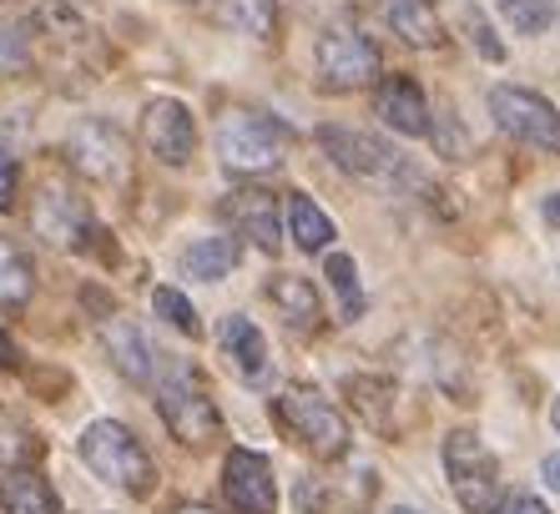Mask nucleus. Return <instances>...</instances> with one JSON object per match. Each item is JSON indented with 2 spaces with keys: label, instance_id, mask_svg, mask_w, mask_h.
I'll list each match as a JSON object with an SVG mask.
<instances>
[{
  "label": "nucleus",
  "instance_id": "f8f14e48",
  "mask_svg": "<svg viewBox=\"0 0 560 514\" xmlns=\"http://www.w3.org/2000/svg\"><path fill=\"white\" fill-rule=\"evenodd\" d=\"M222 500L233 514H278V479L268 454L228 449L222 459Z\"/></svg>",
  "mask_w": 560,
  "mask_h": 514
},
{
  "label": "nucleus",
  "instance_id": "4be33fe9",
  "mask_svg": "<svg viewBox=\"0 0 560 514\" xmlns=\"http://www.w3.org/2000/svg\"><path fill=\"white\" fill-rule=\"evenodd\" d=\"M324 278H328V288H334V303H339V323H359L369 313V293H364V283H359V262H353L349 253H328V262H324Z\"/></svg>",
  "mask_w": 560,
  "mask_h": 514
},
{
  "label": "nucleus",
  "instance_id": "39448f33",
  "mask_svg": "<svg viewBox=\"0 0 560 514\" xmlns=\"http://www.w3.org/2000/svg\"><path fill=\"white\" fill-rule=\"evenodd\" d=\"M440 459H444V479H450V489H455V500L465 504L469 514L495 510L500 459H495V449L475 434V429H450V434H444Z\"/></svg>",
  "mask_w": 560,
  "mask_h": 514
},
{
  "label": "nucleus",
  "instance_id": "5701e85b",
  "mask_svg": "<svg viewBox=\"0 0 560 514\" xmlns=\"http://www.w3.org/2000/svg\"><path fill=\"white\" fill-rule=\"evenodd\" d=\"M218 21L237 36L268 40L278 26V0H218Z\"/></svg>",
  "mask_w": 560,
  "mask_h": 514
},
{
  "label": "nucleus",
  "instance_id": "1a4fd4ad",
  "mask_svg": "<svg viewBox=\"0 0 560 514\" xmlns=\"http://www.w3.org/2000/svg\"><path fill=\"white\" fill-rule=\"evenodd\" d=\"M66 162H71L86 182L117 187V182H127V172H131V142L117 121L86 116V121H77L71 137H66Z\"/></svg>",
  "mask_w": 560,
  "mask_h": 514
},
{
  "label": "nucleus",
  "instance_id": "2f4dec72",
  "mask_svg": "<svg viewBox=\"0 0 560 514\" xmlns=\"http://www.w3.org/2000/svg\"><path fill=\"white\" fill-rule=\"evenodd\" d=\"M15 182H21V167H15V156L0 147V212L15 207Z\"/></svg>",
  "mask_w": 560,
  "mask_h": 514
},
{
  "label": "nucleus",
  "instance_id": "bb28decb",
  "mask_svg": "<svg viewBox=\"0 0 560 514\" xmlns=\"http://www.w3.org/2000/svg\"><path fill=\"white\" fill-rule=\"evenodd\" d=\"M152 308H156V318L162 323H172L177 334H187V338H202V318H197V308L187 303V293H177V288H152Z\"/></svg>",
  "mask_w": 560,
  "mask_h": 514
},
{
  "label": "nucleus",
  "instance_id": "f704fd0d",
  "mask_svg": "<svg viewBox=\"0 0 560 514\" xmlns=\"http://www.w3.org/2000/svg\"><path fill=\"white\" fill-rule=\"evenodd\" d=\"M540 479H546V484H550V489H556V494H560V449L540 459Z\"/></svg>",
  "mask_w": 560,
  "mask_h": 514
},
{
  "label": "nucleus",
  "instance_id": "20e7f679",
  "mask_svg": "<svg viewBox=\"0 0 560 514\" xmlns=\"http://www.w3.org/2000/svg\"><path fill=\"white\" fill-rule=\"evenodd\" d=\"M273 419L283 424V434L288 439H299L303 449L313 454V459H324V464H334V459H343L349 454V419L339 413V404L328 399L324 388H313V384H293V388H283L273 399Z\"/></svg>",
  "mask_w": 560,
  "mask_h": 514
},
{
  "label": "nucleus",
  "instance_id": "f03ea898",
  "mask_svg": "<svg viewBox=\"0 0 560 514\" xmlns=\"http://www.w3.org/2000/svg\"><path fill=\"white\" fill-rule=\"evenodd\" d=\"M77 454L102 484L121 489L131 500H152L156 464H152V454H147V444L131 434L127 424H117V419H92L77 439Z\"/></svg>",
  "mask_w": 560,
  "mask_h": 514
},
{
  "label": "nucleus",
  "instance_id": "c756f323",
  "mask_svg": "<svg viewBox=\"0 0 560 514\" xmlns=\"http://www.w3.org/2000/svg\"><path fill=\"white\" fill-rule=\"evenodd\" d=\"M31 66V31L21 21H0V77H15Z\"/></svg>",
  "mask_w": 560,
  "mask_h": 514
},
{
  "label": "nucleus",
  "instance_id": "c85d7f7f",
  "mask_svg": "<svg viewBox=\"0 0 560 514\" xmlns=\"http://www.w3.org/2000/svg\"><path fill=\"white\" fill-rule=\"evenodd\" d=\"M510 31L521 36H546L550 31V0H495Z\"/></svg>",
  "mask_w": 560,
  "mask_h": 514
},
{
  "label": "nucleus",
  "instance_id": "9d476101",
  "mask_svg": "<svg viewBox=\"0 0 560 514\" xmlns=\"http://www.w3.org/2000/svg\"><path fill=\"white\" fill-rule=\"evenodd\" d=\"M31 227H36L51 247H61V253H86V247L96 243V232H102L92 218V207H86V197L61 187V182H46L36 192Z\"/></svg>",
  "mask_w": 560,
  "mask_h": 514
},
{
  "label": "nucleus",
  "instance_id": "b1692460",
  "mask_svg": "<svg viewBox=\"0 0 560 514\" xmlns=\"http://www.w3.org/2000/svg\"><path fill=\"white\" fill-rule=\"evenodd\" d=\"M31 288H36V268H31V257L21 253L11 237H0V308H26Z\"/></svg>",
  "mask_w": 560,
  "mask_h": 514
},
{
  "label": "nucleus",
  "instance_id": "e433bc0d",
  "mask_svg": "<svg viewBox=\"0 0 560 514\" xmlns=\"http://www.w3.org/2000/svg\"><path fill=\"white\" fill-rule=\"evenodd\" d=\"M172 514H212V510H202V504H183V510H172Z\"/></svg>",
  "mask_w": 560,
  "mask_h": 514
},
{
  "label": "nucleus",
  "instance_id": "393cba45",
  "mask_svg": "<svg viewBox=\"0 0 560 514\" xmlns=\"http://www.w3.org/2000/svg\"><path fill=\"white\" fill-rule=\"evenodd\" d=\"M349 399H353V409H359L369 424L378 429V434L394 439V413H389L394 388L384 384V378H374V373H353V378H349Z\"/></svg>",
  "mask_w": 560,
  "mask_h": 514
},
{
  "label": "nucleus",
  "instance_id": "dca6fc26",
  "mask_svg": "<svg viewBox=\"0 0 560 514\" xmlns=\"http://www.w3.org/2000/svg\"><path fill=\"white\" fill-rule=\"evenodd\" d=\"M218 348H222V359L237 369V378H248V384H262L268 369H273L268 338H262V328L248 313H228V318L218 323Z\"/></svg>",
  "mask_w": 560,
  "mask_h": 514
},
{
  "label": "nucleus",
  "instance_id": "ddd939ff",
  "mask_svg": "<svg viewBox=\"0 0 560 514\" xmlns=\"http://www.w3.org/2000/svg\"><path fill=\"white\" fill-rule=\"evenodd\" d=\"M222 222L233 232H243L258 253L273 257L283 247V218H278V202L273 192H262V187H233V192L222 197Z\"/></svg>",
  "mask_w": 560,
  "mask_h": 514
},
{
  "label": "nucleus",
  "instance_id": "cd10ccee",
  "mask_svg": "<svg viewBox=\"0 0 560 514\" xmlns=\"http://www.w3.org/2000/svg\"><path fill=\"white\" fill-rule=\"evenodd\" d=\"M459 26H465V40L485 61H505V40L495 36V26H490V15L480 5H459Z\"/></svg>",
  "mask_w": 560,
  "mask_h": 514
},
{
  "label": "nucleus",
  "instance_id": "4468645a",
  "mask_svg": "<svg viewBox=\"0 0 560 514\" xmlns=\"http://www.w3.org/2000/svg\"><path fill=\"white\" fill-rule=\"evenodd\" d=\"M96 328H102L106 359L117 363V369L127 373L131 384H152L156 369H162V353L152 348V338H147L142 328H137V323H131L127 313H117V308L96 313Z\"/></svg>",
  "mask_w": 560,
  "mask_h": 514
},
{
  "label": "nucleus",
  "instance_id": "7ed1b4c3",
  "mask_svg": "<svg viewBox=\"0 0 560 514\" xmlns=\"http://www.w3.org/2000/svg\"><path fill=\"white\" fill-rule=\"evenodd\" d=\"M152 384H156V413L172 429V439L202 449V444H212L222 434V413L192 363H162Z\"/></svg>",
  "mask_w": 560,
  "mask_h": 514
},
{
  "label": "nucleus",
  "instance_id": "58836bf2",
  "mask_svg": "<svg viewBox=\"0 0 560 514\" xmlns=\"http://www.w3.org/2000/svg\"><path fill=\"white\" fill-rule=\"evenodd\" d=\"M389 514H419V510H405V504H399V510H389Z\"/></svg>",
  "mask_w": 560,
  "mask_h": 514
},
{
  "label": "nucleus",
  "instance_id": "72a5a7b5",
  "mask_svg": "<svg viewBox=\"0 0 560 514\" xmlns=\"http://www.w3.org/2000/svg\"><path fill=\"white\" fill-rule=\"evenodd\" d=\"M540 222H546L550 232H560V192H546V197H540Z\"/></svg>",
  "mask_w": 560,
  "mask_h": 514
},
{
  "label": "nucleus",
  "instance_id": "c9c22d12",
  "mask_svg": "<svg viewBox=\"0 0 560 514\" xmlns=\"http://www.w3.org/2000/svg\"><path fill=\"white\" fill-rule=\"evenodd\" d=\"M11 359H15V343H11L5 334H0V363H11Z\"/></svg>",
  "mask_w": 560,
  "mask_h": 514
},
{
  "label": "nucleus",
  "instance_id": "473e14b6",
  "mask_svg": "<svg viewBox=\"0 0 560 514\" xmlns=\"http://www.w3.org/2000/svg\"><path fill=\"white\" fill-rule=\"evenodd\" d=\"M490 514H550V510H546V500H535L530 489H515V494H505Z\"/></svg>",
  "mask_w": 560,
  "mask_h": 514
},
{
  "label": "nucleus",
  "instance_id": "4c0bfd02",
  "mask_svg": "<svg viewBox=\"0 0 560 514\" xmlns=\"http://www.w3.org/2000/svg\"><path fill=\"white\" fill-rule=\"evenodd\" d=\"M550 424H556V434H560V399L550 404Z\"/></svg>",
  "mask_w": 560,
  "mask_h": 514
},
{
  "label": "nucleus",
  "instance_id": "9b49d317",
  "mask_svg": "<svg viewBox=\"0 0 560 514\" xmlns=\"http://www.w3.org/2000/svg\"><path fill=\"white\" fill-rule=\"evenodd\" d=\"M142 147L162 167H187L197 156V116L177 96H156L142 112Z\"/></svg>",
  "mask_w": 560,
  "mask_h": 514
},
{
  "label": "nucleus",
  "instance_id": "f3484780",
  "mask_svg": "<svg viewBox=\"0 0 560 514\" xmlns=\"http://www.w3.org/2000/svg\"><path fill=\"white\" fill-rule=\"evenodd\" d=\"M268 303L288 323V334H318L324 328V297L299 272H273L268 278Z\"/></svg>",
  "mask_w": 560,
  "mask_h": 514
},
{
  "label": "nucleus",
  "instance_id": "2eb2a0df",
  "mask_svg": "<svg viewBox=\"0 0 560 514\" xmlns=\"http://www.w3.org/2000/svg\"><path fill=\"white\" fill-rule=\"evenodd\" d=\"M374 116L399 137H424L430 131V96L409 71H389L374 81Z\"/></svg>",
  "mask_w": 560,
  "mask_h": 514
},
{
  "label": "nucleus",
  "instance_id": "a878e982",
  "mask_svg": "<svg viewBox=\"0 0 560 514\" xmlns=\"http://www.w3.org/2000/svg\"><path fill=\"white\" fill-rule=\"evenodd\" d=\"M434 142V152L450 156V162H465L469 156V137H465V121H459L450 106H434L430 112V131H424Z\"/></svg>",
  "mask_w": 560,
  "mask_h": 514
},
{
  "label": "nucleus",
  "instance_id": "a211bd4d",
  "mask_svg": "<svg viewBox=\"0 0 560 514\" xmlns=\"http://www.w3.org/2000/svg\"><path fill=\"white\" fill-rule=\"evenodd\" d=\"M378 5H384L389 31L405 40V46H415V51H440L444 40H450L440 11H434V0H378Z\"/></svg>",
  "mask_w": 560,
  "mask_h": 514
},
{
  "label": "nucleus",
  "instance_id": "f257e3e1",
  "mask_svg": "<svg viewBox=\"0 0 560 514\" xmlns=\"http://www.w3.org/2000/svg\"><path fill=\"white\" fill-rule=\"evenodd\" d=\"M218 162L233 177H268L288 162L293 152V131L288 121H278L273 112H258V106H228L218 116Z\"/></svg>",
  "mask_w": 560,
  "mask_h": 514
},
{
  "label": "nucleus",
  "instance_id": "7c9ffc66",
  "mask_svg": "<svg viewBox=\"0 0 560 514\" xmlns=\"http://www.w3.org/2000/svg\"><path fill=\"white\" fill-rule=\"evenodd\" d=\"M31 454H36V439L15 424V419H5V413H0V469H21Z\"/></svg>",
  "mask_w": 560,
  "mask_h": 514
},
{
  "label": "nucleus",
  "instance_id": "412c9836",
  "mask_svg": "<svg viewBox=\"0 0 560 514\" xmlns=\"http://www.w3.org/2000/svg\"><path fill=\"white\" fill-rule=\"evenodd\" d=\"M283 232H293V243H299L303 253H328V247H334V237H339L334 218H328V212L313 202L308 192H288V202H283Z\"/></svg>",
  "mask_w": 560,
  "mask_h": 514
},
{
  "label": "nucleus",
  "instance_id": "6e6552de",
  "mask_svg": "<svg viewBox=\"0 0 560 514\" xmlns=\"http://www.w3.org/2000/svg\"><path fill=\"white\" fill-rule=\"evenodd\" d=\"M313 137H318V147H324V156L334 162V167L349 172V177H359V182H405L409 177L405 152L389 147L384 137H374V131L318 127Z\"/></svg>",
  "mask_w": 560,
  "mask_h": 514
},
{
  "label": "nucleus",
  "instance_id": "423d86ee",
  "mask_svg": "<svg viewBox=\"0 0 560 514\" xmlns=\"http://www.w3.org/2000/svg\"><path fill=\"white\" fill-rule=\"evenodd\" d=\"M313 71L324 91H364L378 81V46L349 21H328L313 40Z\"/></svg>",
  "mask_w": 560,
  "mask_h": 514
},
{
  "label": "nucleus",
  "instance_id": "0eeeda50",
  "mask_svg": "<svg viewBox=\"0 0 560 514\" xmlns=\"http://www.w3.org/2000/svg\"><path fill=\"white\" fill-rule=\"evenodd\" d=\"M490 116L510 142L560 156V112L550 96H540L530 86H495L490 91Z\"/></svg>",
  "mask_w": 560,
  "mask_h": 514
},
{
  "label": "nucleus",
  "instance_id": "6ab92c4d",
  "mask_svg": "<svg viewBox=\"0 0 560 514\" xmlns=\"http://www.w3.org/2000/svg\"><path fill=\"white\" fill-rule=\"evenodd\" d=\"M237 257H243V243L233 232H208L183 247V272L197 283H222L228 272H237Z\"/></svg>",
  "mask_w": 560,
  "mask_h": 514
},
{
  "label": "nucleus",
  "instance_id": "aec40b11",
  "mask_svg": "<svg viewBox=\"0 0 560 514\" xmlns=\"http://www.w3.org/2000/svg\"><path fill=\"white\" fill-rule=\"evenodd\" d=\"M0 514H61V500L56 489L46 484V475L36 469H5L0 475Z\"/></svg>",
  "mask_w": 560,
  "mask_h": 514
}]
</instances>
